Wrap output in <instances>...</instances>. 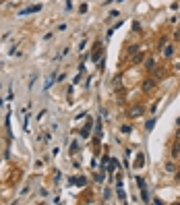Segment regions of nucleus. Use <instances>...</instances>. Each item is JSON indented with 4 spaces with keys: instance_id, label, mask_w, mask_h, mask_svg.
Segmentation results:
<instances>
[{
    "instance_id": "1",
    "label": "nucleus",
    "mask_w": 180,
    "mask_h": 205,
    "mask_svg": "<svg viewBox=\"0 0 180 205\" xmlns=\"http://www.w3.org/2000/svg\"><path fill=\"white\" fill-rule=\"evenodd\" d=\"M137 182H139V189H141V195H143V201H149V193H147V189H145V180L143 178H137Z\"/></svg>"
},
{
    "instance_id": "2",
    "label": "nucleus",
    "mask_w": 180,
    "mask_h": 205,
    "mask_svg": "<svg viewBox=\"0 0 180 205\" xmlns=\"http://www.w3.org/2000/svg\"><path fill=\"white\" fill-rule=\"evenodd\" d=\"M155 79H145V83H143V91H151L153 87H155Z\"/></svg>"
},
{
    "instance_id": "3",
    "label": "nucleus",
    "mask_w": 180,
    "mask_h": 205,
    "mask_svg": "<svg viewBox=\"0 0 180 205\" xmlns=\"http://www.w3.org/2000/svg\"><path fill=\"white\" fill-rule=\"evenodd\" d=\"M40 11H42V6H40V4H35V6H31V8L21 11V15H31V13H40Z\"/></svg>"
},
{
    "instance_id": "4",
    "label": "nucleus",
    "mask_w": 180,
    "mask_h": 205,
    "mask_svg": "<svg viewBox=\"0 0 180 205\" xmlns=\"http://www.w3.org/2000/svg\"><path fill=\"white\" fill-rule=\"evenodd\" d=\"M141 112H143V108H141V106H137V108H132L131 112H128V116L137 118V116H141Z\"/></svg>"
},
{
    "instance_id": "5",
    "label": "nucleus",
    "mask_w": 180,
    "mask_h": 205,
    "mask_svg": "<svg viewBox=\"0 0 180 205\" xmlns=\"http://www.w3.org/2000/svg\"><path fill=\"white\" fill-rule=\"evenodd\" d=\"M172 156H174V157H178V156H180V145H178V143L174 145V149H172Z\"/></svg>"
},
{
    "instance_id": "6",
    "label": "nucleus",
    "mask_w": 180,
    "mask_h": 205,
    "mask_svg": "<svg viewBox=\"0 0 180 205\" xmlns=\"http://www.w3.org/2000/svg\"><path fill=\"white\" fill-rule=\"evenodd\" d=\"M137 50H139V46H137V44H132L131 48H128V54H137Z\"/></svg>"
},
{
    "instance_id": "7",
    "label": "nucleus",
    "mask_w": 180,
    "mask_h": 205,
    "mask_svg": "<svg viewBox=\"0 0 180 205\" xmlns=\"http://www.w3.org/2000/svg\"><path fill=\"white\" fill-rule=\"evenodd\" d=\"M143 60V54H135V58H132V62H135V64H139V62Z\"/></svg>"
},
{
    "instance_id": "8",
    "label": "nucleus",
    "mask_w": 180,
    "mask_h": 205,
    "mask_svg": "<svg viewBox=\"0 0 180 205\" xmlns=\"http://www.w3.org/2000/svg\"><path fill=\"white\" fill-rule=\"evenodd\" d=\"M147 68H149V70H153V68H155V60H147V64H145Z\"/></svg>"
},
{
    "instance_id": "9",
    "label": "nucleus",
    "mask_w": 180,
    "mask_h": 205,
    "mask_svg": "<svg viewBox=\"0 0 180 205\" xmlns=\"http://www.w3.org/2000/svg\"><path fill=\"white\" fill-rule=\"evenodd\" d=\"M153 126H155V118H151V120H149V122H147V130H151Z\"/></svg>"
},
{
    "instance_id": "10",
    "label": "nucleus",
    "mask_w": 180,
    "mask_h": 205,
    "mask_svg": "<svg viewBox=\"0 0 180 205\" xmlns=\"http://www.w3.org/2000/svg\"><path fill=\"white\" fill-rule=\"evenodd\" d=\"M131 130H132V126H126V124L122 126V133H131Z\"/></svg>"
},
{
    "instance_id": "11",
    "label": "nucleus",
    "mask_w": 180,
    "mask_h": 205,
    "mask_svg": "<svg viewBox=\"0 0 180 205\" xmlns=\"http://www.w3.org/2000/svg\"><path fill=\"white\" fill-rule=\"evenodd\" d=\"M176 180H178V182H180V172H178V174H176Z\"/></svg>"
}]
</instances>
